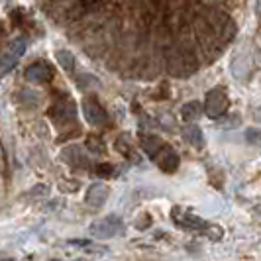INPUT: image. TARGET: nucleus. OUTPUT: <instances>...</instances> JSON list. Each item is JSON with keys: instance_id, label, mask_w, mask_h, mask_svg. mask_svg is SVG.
<instances>
[{"instance_id": "1", "label": "nucleus", "mask_w": 261, "mask_h": 261, "mask_svg": "<svg viewBox=\"0 0 261 261\" xmlns=\"http://www.w3.org/2000/svg\"><path fill=\"white\" fill-rule=\"evenodd\" d=\"M206 114L212 118H220L228 110V96H226V92L224 89L220 87H216V89H212V91L206 94Z\"/></svg>"}, {"instance_id": "2", "label": "nucleus", "mask_w": 261, "mask_h": 261, "mask_svg": "<svg viewBox=\"0 0 261 261\" xmlns=\"http://www.w3.org/2000/svg\"><path fill=\"white\" fill-rule=\"evenodd\" d=\"M181 116L185 122H196L198 118L202 116V105L198 100H191L181 108Z\"/></svg>"}, {"instance_id": "3", "label": "nucleus", "mask_w": 261, "mask_h": 261, "mask_svg": "<svg viewBox=\"0 0 261 261\" xmlns=\"http://www.w3.org/2000/svg\"><path fill=\"white\" fill-rule=\"evenodd\" d=\"M183 136H185V140H187L191 145H195V147H202V145H204L202 132H200V128H198V126H195L193 122H189V126L183 130Z\"/></svg>"}, {"instance_id": "4", "label": "nucleus", "mask_w": 261, "mask_h": 261, "mask_svg": "<svg viewBox=\"0 0 261 261\" xmlns=\"http://www.w3.org/2000/svg\"><path fill=\"white\" fill-rule=\"evenodd\" d=\"M94 230H98L96 234H102V236H114L116 232L122 230V222L116 220V218H108V220H102L94 226Z\"/></svg>"}, {"instance_id": "5", "label": "nucleus", "mask_w": 261, "mask_h": 261, "mask_svg": "<svg viewBox=\"0 0 261 261\" xmlns=\"http://www.w3.org/2000/svg\"><path fill=\"white\" fill-rule=\"evenodd\" d=\"M159 165H161V169H165V171H175L179 167V157H177L175 151L169 149L167 153H163V157L159 159Z\"/></svg>"}, {"instance_id": "6", "label": "nucleus", "mask_w": 261, "mask_h": 261, "mask_svg": "<svg viewBox=\"0 0 261 261\" xmlns=\"http://www.w3.org/2000/svg\"><path fill=\"white\" fill-rule=\"evenodd\" d=\"M246 140H248L249 144L261 147V128H249V130H246Z\"/></svg>"}, {"instance_id": "7", "label": "nucleus", "mask_w": 261, "mask_h": 261, "mask_svg": "<svg viewBox=\"0 0 261 261\" xmlns=\"http://www.w3.org/2000/svg\"><path fill=\"white\" fill-rule=\"evenodd\" d=\"M259 118H261V112H259Z\"/></svg>"}]
</instances>
